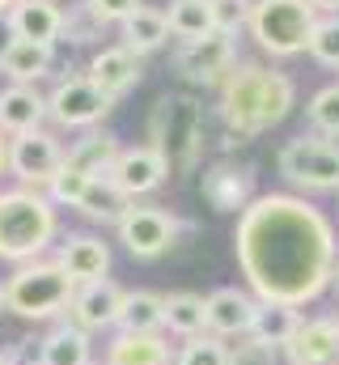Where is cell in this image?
Segmentation results:
<instances>
[{
	"label": "cell",
	"mask_w": 339,
	"mask_h": 365,
	"mask_svg": "<svg viewBox=\"0 0 339 365\" xmlns=\"http://www.w3.org/2000/svg\"><path fill=\"white\" fill-rule=\"evenodd\" d=\"M234 64H238V47H234V34H225V30H212L195 43H182L178 56H174V68H178L182 81L217 86V90H221V81L229 77Z\"/></svg>",
	"instance_id": "8fae6325"
},
{
	"label": "cell",
	"mask_w": 339,
	"mask_h": 365,
	"mask_svg": "<svg viewBox=\"0 0 339 365\" xmlns=\"http://www.w3.org/2000/svg\"><path fill=\"white\" fill-rule=\"evenodd\" d=\"M199 195L208 200V208L217 212H242L254 200V175L238 162H212L204 175H199Z\"/></svg>",
	"instance_id": "e0dca14e"
},
{
	"label": "cell",
	"mask_w": 339,
	"mask_h": 365,
	"mask_svg": "<svg viewBox=\"0 0 339 365\" xmlns=\"http://www.w3.org/2000/svg\"><path fill=\"white\" fill-rule=\"evenodd\" d=\"M56 68V47L47 43H26V38H4L0 43V77L9 86H38Z\"/></svg>",
	"instance_id": "d6986e66"
},
{
	"label": "cell",
	"mask_w": 339,
	"mask_h": 365,
	"mask_svg": "<svg viewBox=\"0 0 339 365\" xmlns=\"http://www.w3.org/2000/svg\"><path fill=\"white\" fill-rule=\"evenodd\" d=\"M0 365H9V361H4V357H0Z\"/></svg>",
	"instance_id": "ee69618b"
},
{
	"label": "cell",
	"mask_w": 339,
	"mask_h": 365,
	"mask_svg": "<svg viewBox=\"0 0 339 365\" xmlns=\"http://www.w3.org/2000/svg\"><path fill=\"white\" fill-rule=\"evenodd\" d=\"M310 56L323 68H339V13L335 17H318V26L310 34Z\"/></svg>",
	"instance_id": "e575fe53"
},
{
	"label": "cell",
	"mask_w": 339,
	"mask_h": 365,
	"mask_svg": "<svg viewBox=\"0 0 339 365\" xmlns=\"http://www.w3.org/2000/svg\"><path fill=\"white\" fill-rule=\"evenodd\" d=\"M318 26V13L310 0H254L251 9V30L254 47L271 60H288L310 51V34Z\"/></svg>",
	"instance_id": "8992f818"
},
{
	"label": "cell",
	"mask_w": 339,
	"mask_h": 365,
	"mask_svg": "<svg viewBox=\"0 0 339 365\" xmlns=\"http://www.w3.org/2000/svg\"><path fill=\"white\" fill-rule=\"evenodd\" d=\"M170 43V21H166V9L157 4H140L136 13H127L119 21V47H127L132 56H153Z\"/></svg>",
	"instance_id": "7402d4cb"
},
{
	"label": "cell",
	"mask_w": 339,
	"mask_h": 365,
	"mask_svg": "<svg viewBox=\"0 0 339 365\" xmlns=\"http://www.w3.org/2000/svg\"><path fill=\"white\" fill-rule=\"evenodd\" d=\"M166 331L170 336H204L208 331V314H204V293H191V289H178L166 293Z\"/></svg>",
	"instance_id": "83f0119b"
},
{
	"label": "cell",
	"mask_w": 339,
	"mask_h": 365,
	"mask_svg": "<svg viewBox=\"0 0 339 365\" xmlns=\"http://www.w3.org/2000/svg\"><path fill=\"white\" fill-rule=\"evenodd\" d=\"M280 349L259 340V336H238V344H229V365H280Z\"/></svg>",
	"instance_id": "d590c367"
},
{
	"label": "cell",
	"mask_w": 339,
	"mask_h": 365,
	"mask_svg": "<svg viewBox=\"0 0 339 365\" xmlns=\"http://www.w3.org/2000/svg\"><path fill=\"white\" fill-rule=\"evenodd\" d=\"M293 106H297L293 77L276 73L267 64L238 60L229 68V77L221 81V119H225V132L238 140H254V136L271 132L276 123L288 119Z\"/></svg>",
	"instance_id": "7a4b0ae2"
},
{
	"label": "cell",
	"mask_w": 339,
	"mask_h": 365,
	"mask_svg": "<svg viewBox=\"0 0 339 365\" xmlns=\"http://www.w3.org/2000/svg\"><path fill=\"white\" fill-rule=\"evenodd\" d=\"M115 110V98L98 90L85 73H68L47 90V119L64 132H89L102 128V119Z\"/></svg>",
	"instance_id": "ba28073f"
},
{
	"label": "cell",
	"mask_w": 339,
	"mask_h": 365,
	"mask_svg": "<svg viewBox=\"0 0 339 365\" xmlns=\"http://www.w3.org/2000/svg\"><path fill=\"white\" fill-rule=\"evenodd\" d=\"M98 179V175H89L81 166H73V162H64L60 170H56V179L47 182L43 191H47V200L56 204V208H77L85 200V191H89V182Z\"/></svg>",
	"instance_id": "4dcf8cb0"
},
{
	"label": "cell",
	"mask_w": 339,
	"mask_h": 365,
	"mask_svg": "<svg viewBox=\"0 0 339 365\" xmlns=\"http://www.w3.org/2000/svg\"><path fill=\"white\" fill-rule=\"evenodd\" d=\"M310 4H314V13H318V17H335V13H339V0H310Z\"/></svg>",
	"instance_id": "f35d334b"
},
{
	"label": "cell",
	"mask_w": 339,
	"mask_h": 365,
	"mask_svg": "<svg viewBox=\"0 0 339 365\" xmlns=\"http://www.w3.org/2000/svg\"><path fill=\"white\" fill-rule=\"evenodd\" d=\"M73 293H77V280L56 264V255H51V259L17 264L13 276L4 280L9 314L30 319V323H43V319H68Z\"/></svg>",
	"instance_id": "5b68a950"
},
{
	"label": "cell",
	"mask_w": 339,
	"mask_h": 365,
	"mask_svg": "<svg viewBox=\"0 0 339 365\" xmlns=\"http://www.w3.org/2000/svg\"><path fill=\"white\" fill-rule=\"evenodd\" d=\"M145 0H85V9L102 21V26H119L127 13H136Z\"/></svg>",
	"instance_id": "74e56055"
},
{
	"label": "cell",
	"mask_w": 339,
	"mask_h": 365,
	"mask_svg": "<svg viewBox=\"0 0 339 365\" xmlns=\"http://www.w3.org/2000/svg\"><path fill=\"white\" fill-rule=\"evenodd\" d=\"M149 145L166 158L174 179L191 175L204 158V102L191 90L162 93L149 115Z\"/></svg>",
	"instance_id": "277c9868"
},
{
	"label": "cell",
	"mask_w": 339,
	"mask_h": 365,
	"mask_svg": "<svg viewBox=\"0 0 339 365\" xmlns=\"http://www.w3.org/2000/svg\"><path fill=\"white\" fill-rule=\"evenodd\" d=\"M102 21L81 4H73V9H64V30H60V43H73V47H89V43H98L102 38Z\"/></svg>",
	"instance_id": "836d02e7"
},
{
	"label": "cell",
	"mask_w": 339,
	"mask_h": 365,
	"mask_svg": "<svg viewBox=\"0 0 339 365\" xmlns=\"http://www.w3.org/2000/svg\"><path fill=\"white\" fill-rule=\"evenodd\" d=\"M115 331H136V336H157V331H166V293L127 289Z\"/></svg>",
	"instance_id": "d4e9b609"
},
{
	"label": "cell",
	"mask_w": 339,
	"mask_h": 365,
	"mask_svg": "<svg viewBox=\"0 0 339 365\" xmlns=\"http://www.w3.org/2000/svg\"><path fill=\"white\" fill-rule=\"evenodd\" d=\"M4 30H9V38H26V43L60 47L64 9H60L56 0H17V4L4 13Z\"/></svg>",
	"instance_id": "ac0fdd59"
},
{
	"label": "cell",
	"mask_w": 339,
	"mask_h": 365,
	"mask_svg": "<svg viewBox=\"0 0 339 365\" xmlns=\"http://www.w3.org/2000/svg\"><path fill=\"white\" fill-rule=\"evenodd\" d=\"M85 77H89L98 90L106 93V98H115V102H119V98H127V93L140 86L145 64H140V56H132L127 47L110 43V47H98V51L89 56Z\"/></svg>",
	"instance_id": "2e32d148"
},
{
	"label": "cell",
	"mask_w": 339,
	"mask_h": 365,
	"mask_svg": "<svg viewBox=\"0 0 339 365\" xmlns=\"http://www.w3.org/2000/svg\"><path fill=\"white\" fill-rule=\"evenodd\" d=\"M301 327V306H284V302H259V314H254V331L259 340L284 349L293 340V331Z\"/></svg>",
	"instance_id": "f546056e"
},
{
	"label": "cell",
	"mask_w": 339,
	"mask_h": 365,
	"mask_svg": "<svg viewBox=\"0 0 339 365\" xmlns=\"http://www.w3.org/2000/svg\"><path fill=\"white\" fill-rule=\"evenodd\" d=\"M212 4V26L225 30V34H238L246 21H251L254 0H208Z\"/></svg>",
	"instance_id": "8d00e7d4"
},
{
	"label": "cell",
	"mask_w": 339,
	"mask_h": 365,
	"mask_svg": "<svg viewBox=\"0 0 339 365\" xmlns=\"http://www.w3.org/2000/svg\"><path fill=\"white\" fill-rule=\"evenodd\" d=\"M174 353H170L166 331L157 336H136V331H115L106 340V361L102 365H170Z\"/></svg>",
	"instance_id": "cb8c5ba5"
},
{
	"label": "cell",
	"mask_w": 339,
	"mask_h": 365,
	"mask_svg": "<svg viewBox=\"0 0 339 365\" xmlns=\"http://www.w3.org/2000/svg\"><path fill=\"white\" fill-rule=\"evenodd\" d=\"M64 162H68V145L51 128L9 136V175L17 179V187H38L43 191Z\"/></svg>",
	"instance_id": "30bf717a"
},
{
	"label": "cell",
	"mask_w": 339,
	"mask_h": 365,
	"mask_svg": "<svg viewBox=\"0 0 339 365\" xmlns=\"http://www.w3.org/2000/svg\"><path fill=\"white\" fill-rule=\"evenodd\" d=\"M110 179L119 182V191L127 200H140V195H153V191L166 187L170 166L153 145H132V149H119V158L110 166Z\"/></svg>",
	"instance_id": "7c38bea8"
},
{
	"label": "cell",
	"mask_w": 339,
	"mask_h": 365,
	"mask_svg": "<svg viewBox=\"0 0 339 365\" xmlns=\"http://www.w3.org/2000/svg\"><path fill=\"white\" fill-rule=\"evenodd\" d=\"M174 365H229V344L212 331L182 340V349L174 353Z\"/></svg>",
	"instance_id": "d6a6232c"
},
{
	"label": "cell",
	"mask_w": 339,
	"mask_h": 365,
	"mask_svg": "<svg viewBox=\"0 0 339 365\" xmlns=\"http://www.w3.org/2000/svg\"><path fill=\"white\" fill-rule=\"evenodd\" d=\"M306 119H310V128L318 136L339 140V81L335 86H323V90L306 102Z\"/></svg>",
	"instance_id": "1f68e13d"
},
{
	"label": "cell",
	"mask_w": 339,
	"mask_h": 365,
	"mask_svg": "<svg viewBox=\"0 0 339 365\" xmlns=\"http://www.w3.org/2000/svg\"><path fill=\"white\" fill-rule=\"evenodd\" d=\"M123 293L115 280H93V284H77L73 306H68V323L81 331H110L119 327V310H123Z\"/></svg>",
	"instance_id": "5bb4252c"
},
{
	"label": "cell",
	"mask_w": 339,
	"mask_h": 365,
	"mask_svg": "<svg viewBox=\"0 0 339 365\" xmlns=\"http://www.w3.org/2000/svg\"><path fill=\"white\" fill-rule=\"evenodd\" d=\"M280 175L301 191H339V140L327 136H293L280 158Z\"/></svg>",
	"instance_id": "52a82bcc"
},
{
	"label": "cell",
	"mask_w": 339,
	"mask_h": 365,
	"mask_svg": "<svg viewBox=\"0 0 339 365\" xmlns=\"http://www.w3.org/2000/svg\"><path fill=\"white\" fill-rule=\"evenodd\" d=\"M234 255L259 302L306 306L318 302L339 276L335 225L301 195H254L238 212Z\"/></svg>",
	"instance_id": "6da1fadb"
},
{
	"label": "cell",
	"mask_w": 339,
	"mask_h": 365,
	"mask_svg": "<svg viewBox=\"0 0 339 365\" xmlns=\"http://www.w3.org/2000/svg\"><path fill=\"white\" fill-rule=\"evenodd\" d=\"M166 21H170V38H178V43H195V38H204V34L217 30L208 0H170Z\"/></svg>",
	"instance_id": "f1b7e54d"
},
{
	"label": "cell",
	"mask_w": 339,
	"mask_h": 365,
	"mask_svg": "<svg viewBox=\"0 0 339 365\" xmlns=\"http://www.w3.org/2000/svg\"><path fill=\"white\" fill-rule=\"evenodd\" d=\"M34 365H93V344H89V331L73 327L68 319H64V323H56V327L38 340Z\"/></svg>",
	"instance_id": "603a6c76"
},
{
	"label": "cell",
	"mask_w": 339,
	"mask_h": 365,
	"mask_svg": "<svg viewBox=\"0 0 339 365\" xmlns=\"http://www.w3.org/2000/svg\"><path fill=\"white\" fill-rule=\"evenodd\" d=\"M280 353L288 365H339V319L335 314L301 319V327Z\"/></svg>",
	"instance_id": "9a60e30c"
},
{
	"label": "cell",
	"mask_w": 339,
	"mask_h": 365,
	"mask_svg": "<svg viewBox=\"0 0 339 365\" xmlns=\"http://www.w3.org/2000/svg\"><path fill=\"white\" fill-rule=\"evenodd\" d=\"M331 293H335V319H339V276L331 280Z\"/></svg>",
	"instance_id": "60d3db41"
},
{
	"label": "cell",
	"mask_w": 339,
	"mask_h": 365,
	"mask_svg": "<svg viewBox=\"0 0 339 365\" xmlns=\"http://www.w3.org/2000/svg\"><path fill=\"white\" fill-rule=\"evenodd\" d=\"M56 264L77 284H93V280H106V272H110V247L98 234H68L56 247Z\"/></svg>",
	"instance_id": "ffe728a7"
},
{
	"label": "cell",
	"mask_w": 339,
	"mask_h": 365,
	"mask_svg": "<svg viewBox=\"0 0 339 365\" xmlns=\"http://www.w3.org/2000/svg\"><path fill=\"white\" fill-rule=\"evenodd\" d=\"M13 4H17V0H0V13H9V9H13Z\"/></svg>",
	"instance_id": "7bdbcfd3"
},
{
	"label": "cell",
	"mask_w": 339,
	"mask_h": 365,
	"mask_svg": "<svg viewBox=\"0 0 339 365\" xmlns=\"http://www.w3.org/2000/svg\"><path fill=\"white\" fill-rule=\"evenodd\" d=\"M43 123H47V93H38V86H4L0 90V132L4 136L38 132Z\"/></svg>",
	"instance_id": "44dd1931"
},
{
	"label": "cell",
	"mask_w": 339,
	"mask_h": 365,
	"mask_svg": "<svg viewBox=\"0 0 339 365\" xmlns=\"http://www.w3.org/2000/svg\"><path fill=\"white\" fill-rule=\"evenodd\" d=\"M178 230H182V221L170 208H162V204H136V200H132V208L115 225V234H119V242H123V251L132 259H162L170 247L178 242Z\"/></svg>",
	"instance_id": "9c48e42d"
},
{
	"label": "cell",
	"mask_w": 339,
	"mask_h": 365,
	"mask_svg": "<svg viewBox=\"0 0 339 365\" xmlns=\"http://www.w3.org/2000/svg\"><path fill=\"white\" fill-rule=\"evenodd\" d=\"M60 238V208L38 187H4L0 191V259L30 264L43 259Z\"/></svg>",
	"instance_id": "3957f363"
},
{
	"label": "cell",
	"mask_w": 339,
	"mask_h": 365,
	"mask_svg": "<svg viewBox=\"0 0 339 365\" xmlns=\"http://www.w3.org/2000/svg\"><path fill=\"white\" fill-rule=\"evenodd\" d=\"M204 314H208V331L221 336V340L251 336L254 314H259V297H254L251 289L225 284V289H212V293L204 297Z\"/></svg>",
	"instance_id": "4fadbf2b"
},
{
	"label": "cell",
	"mask_w": 339,
	"mask_h": 365,
	"mask_svg": "<svg viewBox=\"0 0 339 365\" xmlns=\"http://www.w3.org/2000/svg\"><path fill=\"white\" fill-rule=\"evenodd\" d=\"M9 175V136L0 132V179Z\"/></svg>",
	"instance_id": "ab89813d"
},
{
	"label": "cell",
	"mask_w": 339,
	"mask_h": 365,
	"mask_svg": "<svg viewBox=\"0 0 339 365\" xmlns=\"http://www.w3.org/2000/svg\"><path fill=\"white\" fill-rule=\"evenodd\" d=\"M119 136L115 132H102V128H89L81 140H73L68 145V162L73 166H81L89 175H110V166H115V158H119Z\"/></svg>",
	"instance_id": "484cf974"
},
{
	"label": "cell",
	"mask_w": 339,
	"mask_h": 365,
	"mask_svg": "<svg viewBox=\"0 0 339 365\" xmlns=\"http://www.w3.org/2000/svg\"><path fill=\"white\" fill-rule=\"evenodd\" d=\"M0 314H9V302H4V284H0Z\"/></svg>",
	"instance_id": "b9f144b4"
},
{
	"label": "cell",
	"mask_w": 339,
	"mask_h": 365,
	"mask_svg": "<svg viewBox=\"0 0 339 365\" xmlns=\"http://www.w3.org/2000/svg\"><path fill=\"white\" fill-rule=\"evenodd\" d=\"M127 208H132V200L119 191V182L110 179V175H98V179L89 182L85 200L77 204V212L89 217V221H98V225H119V217Z\"/></svg>",
	"instance_id": "4316f807"
}]
</instances>
